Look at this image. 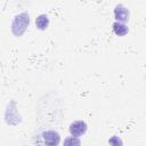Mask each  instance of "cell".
Segmentation results:
<instances>
[{"label":"cell","instance_id":"cell-2","mask_svg":"<svg viewBox=\"0 0 146 146\" xmlns=\"http://www.w3.org/2000/svg\"><path fill=\"white\" fill-rule=\"evenodd\" d=\"M68 130H70V132H71L72 136L79 137V136H82V135L86 133V131H87V124L82 120H76V121H73L70 124Z\"/></svg>","mask_w":146,"mask_h":146},{"label":"cell","instance_id":"cell-1","mask_svg":"<svg viewBox=\"0 0 146 146\" xmlns=\"http://www.w3.org/2000/svg\"><path fill=\"white\" fill-rule=\"evenodd\" d=\"M59 141H60L59 133L52 129L40 130L33 137V143L36 146H58Z\"/></svg>","mask_w":146,"mask_h":146},{"label":"cell","instance_id":"cell-6","mask_svg":"<svg viewBox=\"0 0 146 146\" xmlns=\"http://www.w3.org/2000/svg\"><path fill=\"white\" fill-rule=\"evenodd\" d=\"M63 146H81V141L75 136H68L65 138Z\"/></svg>","mask_w":146,"mask_h":146},{"label":"cell","instance_id":"cell-7","mask_svg":"<svg viewBox=\"0 0 146 146\" xmlns=\"http://www.w3.org/2000/svg\"><path fill=\"white\" fill-rule=\"evenodd\" d=\"M108 144H110L111 146H122V140H121L120 137L113 136V137H111V138L108 139Z\"/></svg>","mask_w":146,"mask_h":146},{"label":"cell","instance_id":"cell-5","mask_svg":"<svg viewBox=\"0 0 146 146\" xmlns=\"http://www.w3.org/2000/svg\"><path fill=\"white\" fill-rule=\"evenodd\" d=\"M113 31L116 35L119 36H122V35H125L129 31L128 26L125 24H122V23H119V22H114L113 23Z\"/></svg>","mask_w":146,"mask_h":146},{"label":"cell","instance_id":"cell-3","mask_svg":"<svg viewBox=\"0 0 146 146\" xmlns=\"http://www.w3.org/2000/svg\"><path fill=\"white\" fill-rule=\"evenodd\" d=\"M114 16H115V18H116V22L124 24V23L128 22V19H129V10H128L124 6L117 5V6L115 7V9H114Z\"/></svg>","mask_w":146,"mask_h":146},{"label":"cell","instance_id":"cell-4","mask_svg":"<svg viewBox=\"0 0 146 146\" xmlns=\"http://www.w3.org/2000/svg\"><path fill=\"white\" fill-rule=\"evenodd\" d=\"M35 25H36V27L39 30H46L48 27V25H49V18H48V16L44 15V14L39 15L36 17V19H35Z\"/></svg>","mask_w":146,"mask_h":146}]
</instances>
